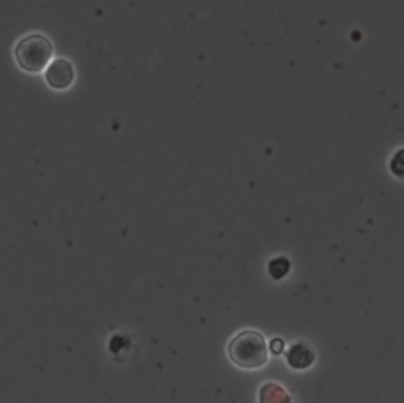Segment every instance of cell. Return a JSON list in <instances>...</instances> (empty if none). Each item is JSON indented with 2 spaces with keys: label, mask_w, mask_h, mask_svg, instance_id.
Instances as JSON below:
<instances>
[{
  "label": "cell",
  "mask_w": 404,
  "mask_h": 403,
  "mask_svg": "<svg viewBox=\"0 0 404 403\" xmlns=\"http://www.w3.org/2000/svg\"><path fill=\"white\" fill-rule=\"evenodd\" d=\"M229 359L242 369H261L269 360V348L264 337L256 331H243L229 342Z\"/></svg>",
  "instance_id": "cell-1"
},
{
  "label": "cell",
  "mask_w": 404,
  "mask_h": 403,
  "mask_svg": "<svg viewBox=\"0 0 404 403\" xmlns=\"http://www.w3.org/2000/svg\"><path fill=\"white\" fill-rule=\"evenodd\" d=\"M54 48L49 38L41 34H32L19 41L14 48V57L19 67L27 73H40L49 65Z\"/></svg>",
  "instance_id": "cell-2"
},
{
  "label": "cell",
  "mask_w": 404,
  "mask_h": 403,
  "mask_svg": "<svg viewBox=\"0 0 404 403\" xmlns=\"http://www.w3.org/2000/svg\"><path fill=\"white\" fill-rule=\"evenodd\" d=\"M45 76L52 89L64 91V89L70 87L73 81H75V68L70 64V60L57 59L49 64Z\"/></svg>",
  "instance_id": "cell-3"
},
{
  "label": "cell",
  "mask_w": 404,
  "mask_h": 403,
  "mask_svg": "<svg viewBox=\"0 0 404 403\" xmlns=\"http://www.w3.org/2000/svg\"><path fill=\"white\" fill-rule=\"evenodd\" d=\"M286 360L294 370H307L316 360V354L305 342H296L286 353Z\"/></svg>",
  "instance_id": "cell-4"
},
{
  "label": "cell",
  "mask_w": 404,
  "mask_h": 403,
  "mask_svg": "<svg viewBox=\"0 0 404 403\" xmlns=\"http://www.w3.org/2000/svg\"><path fill=\"white\" fill-rule=\"evenodd\" d=\"M259 403H291V395L275 383H267L259 391Z\"/></svg>",
  "instance_id": "cell-5"
},
{
  "label": "cell",
  "mask_w": 404,
  "mask_h": 403,
  "mask_svg": "<svg viewBox=\"0 0 404 403\" xmlns=\"http://www.w3.org/2000/svg\"><path fill=\"white\" fill-rule=\"evenodd\" d=\"M267 270L274 280H283L291 272V261L286 256H276L270 261Z\"/></svg>",
  "instance_id": "cell-6"
},
{
  "label": "cell",
  "mask_w": 404,
  "mask_h": 403,
  "mask_svg": "<svg viewBox=\"0 0 404 403\" xmlns=\"http://www.w3.org/2000/svg\"><path fill=\"white\" fill-rule=\"evenodd\" d=\"M388 170L396 179L404 181V148L393 152L390 160H388Z\"/></svg>",
  "instance_id": "cell-7"
},
{
  "label": "cell",
  "mask_w": 404,
  "mask_h": 403,
  "mask_svg": "<svg viewBox=\"0 0 404 403\" xmlns=\"http://www.w3.org/2000/svg\"><path fill=\"white\" fill-rule=\"evenodd\" d=\"M269 349L272 352V354H281L283 352H285V342H283L281 338H274L269 345Z\"/></svg>",
  "instance_id": "cell-8"
}]
</instances>
